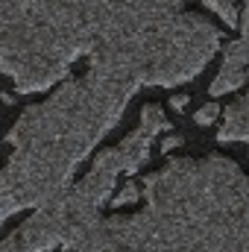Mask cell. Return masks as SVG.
<instances>
[{
    "instance_id": "1",
    "label": "cell",
    "mask_w": 249,
    "mask_h": 252,
    "mask_svg": "<svg viewBox=\"0 0 249 252\" xmlns=\"http://www.w3.org/2000/svg\"><path fill=\"white\" fill-rule=\"evenodd\" d=\"M76 252H249V176L226 156L173 158L144 176L138 214L103 217Z\"/></svg>"
},
{
    "instance_id": "2",
    "label": "cell",
    "mask_w": 249,
    "mask_h": 252,
    "mask_svg": "<svg viewBox=\"0 0 249 252\" xmlns=\"http://www.w3.org/2000/svg\"><path fill=\"white\" fill-rule=\"evenodd\" d=\"M144 79L121 64H88L79 79L21 112L9 129L12 147L0 176V217L41 208L70 188L76 167L118 126Z\"/></svg>"
},
{
    "instance_id": "3",
    "label": "cell",
    "mask_w": 249,
    "mask_h": 252,
    "mask_svg": "<svg viewBox=\"0 0 249 252\" xmlns=\"http://www.w3.org/2000/svg\"><path fill=\"white\" fill-rule=\"evenodd\" d=\"M185 0H0V67L21 94L47 91L79 56L182 15Z\"/></svg>"
},
{
    "instance_id": "4",
    "label": "cell",
    "mask_w": 249,
    "mask_h": 252,
    "mask_svg": "<svg viewBox=\"0 0 249 252\" xmlns=\"http://www.w3.org/2000/svg\"><path fill=\"white\" fill-rule=\"evenodd\" d=\"M153 138V129L138 126L118 147L103 150L76 185H70L53 202L35 208L32 217L3 241V252H50L56 247L73 250L94 226L103 223V205L115 199L118 176L138 173L150 158Z\"/></svg>"
},
{
    "instance_id": "5",
    "label": "cell",
    "mask_w": 249,
    "mask_h": 252,
    "mask_svg": "<svg viewBox=\"0 0 249 252\" xmlns=\"http://www.w3.org/2000/svg\"><path fill=\"white\" fill-rule=\"evenodd\" d=\"M249 79V0H244V15H241V38H235L226 47L223 64L217 76L211 79V97H223L235 88H241Z\"/></svg>"
},
{
    "instance_id": "6",
    "label": "cell",
    "mask_w": 249,
    "mask_h": 252,
    "mask_svg": "<svg viewBox=\"0 0 249 252\" xmlns=\"http://www.w3.org/2000/svg\"><path fill=\"white\" fill-rule=\"evenodd\" d=\"M217 141L220 144H232V141H244L249 144V91L226 109L223 126L217 129Z\"/></svg>"
},
{
    "instance_id": "7",
    "label": "cell",
    "mask_w": 249,
    "mask_h": 252,
    "mask_svg": "<svg viewBox=\"0 0 249 252\" xmlns=\"http://www.w3.org/2000/svg\"><path fill=\"white\" fill-rule=\"evenodd\" d=\"M141 126H147V129H153L158 135V132H167L170 129V121L164 118V109H158L156 103H147L141 109Z\"/></svg>"
},
{
    "instance_id": "8",
    "label": "cell",
    "mask_w": 249,
    "mask_h": 252,
    "mask_svg": "<svg viewBox=\"0 0 249 252\" xmlns=\"http://www.w3.org/2000/svg\"><path fill=\"white\" fill-rule=\"evenodd\" d=\"M202 6H205V9H211V12H217V15L223 18V24H226V27L241 24V15H238L235 0H202Z\"/></svg>"
},
{
    "instance_id": "9",
    "label": "cell",
    "mask_w": 249,
    "mask_h": 252,
    "mask_svg": "<svg viewBox=\"0 0 249 252\" xmlns=\"http://www.w3.org/2000/svg\"><path fill=\"white\" fill-rule=\"evenodd\" d=\"M138 196H141L138 185H135V182H126L124 188L118 190V196L112 199V205H115V208H121V205H129V202H138Z\"/></svg>"
},
{
    "instance_id": "10",
    "label": "cell",
    "mask_w": 249,
    "mask_h": 252,
    "mask_svg": "<svg viewBox=\"0 0 249 252\" xmlns=\"http://www.w3.org/2000/svg\"><path fill=\"white\" fill-rule=\"evenodd\" d=\"M217 115H220V106H217V103H205V106L193 115V121H196L199 126H208V124L217 121Z\"/></svg>"
},
{
    "instance_id": "11",
    "label": "cell",
    "mask_w": 249,
    "mask_h": 252,
    "mask_svg": "<svg viewBox=\"0 0 249 252\" xmlns=\"http://www.w3.org/2000/svg\"><path fill=\"white\" fill-rule=\"evenodd\" d=\"M176 147H182V138H179V135H170V138L161 141V150H164V153H170V150H176Z\"/></svg>"
},
{
    "instance_id": "12",
    "label": "cell",
    "mask_w": 249,
    "mask_h": 252,
    "mask_svg": "<svg viewBox=\"0 0 249 252\" xmlns=\"http://www.w3.org/2000/svg\"><path fill=\"white\" fill-rule=\"evenodd\" d=\"M187 103H190V100H187L185 94H176V97L170 100V106H173V112H185V109H187Z\"/></svg>"
}]
</instances>
